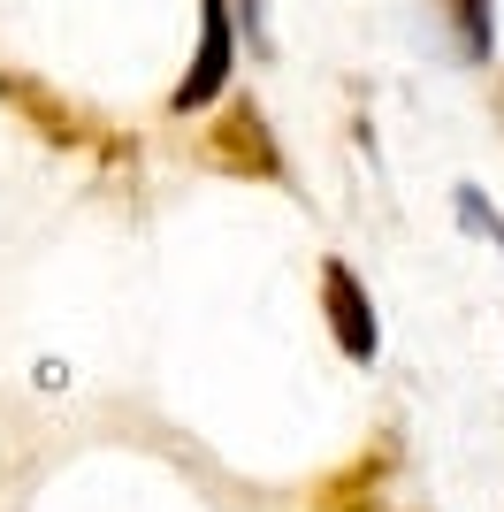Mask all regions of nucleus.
I'll use <instances>...</instances> for the list:
<instances>
[{
	"instance_id": "7ed1b4c3",
	"label": "nucleus",
	"mask_w": 504,
	"mask_h": 512,
	"mask_svg": "<svg viewBox=\"0 0 504 512\" xmlns=\"http://www.w3.org/2000/svg\"><path fill=\"white\" fill-rule=\"evenodd\" d=\"M199 8H207V31H199V54H191V69L176 77V92H168V107H176V115H199V107H214L222 92H230V62H237L230 0H199Z\"/></svg>"
},
{
	"instance_id": "20e7f679",
	"label": "nucleus",
	"mask_w": 504,
	"mask_h": 512,
	"mask_svg": "<svg viewBox=\"0 0 504 512\" xmlns=\"http://www.w3.org/2000/svg\"><path fill=\"white\" fill-rule=\"evenodd\" d=\"M321 314H329V329H336V344H344V360H375L382 352V329H375V299L359 291V276H352V260H321Z\"/></svg>"
},
{
	"instance_id": "423d86ee",
	"label": "nucleus",
	"mask_w": 504,
	"mask_h": 512,
	"mask_svg": "<svg viewBox=\"0 0 504 512\" xmlns=\"http://www.w3.org/2000/svg\"><path fill=\"white\" fill-rule=\"evenodd\" d=\"M314 512H382V497H314Z\"/></svg>"
},
{
	"instance_id": "f257e3e1",
	"label": "nucleus",
	"mask_w": 504,
	"mask_h": 512,
	"mask_svg": "<svg viewBox=\"0 0 504 512\" xmlns=\"http://www.w3.org/2000/svg\"><path fill=\"white\" fill-rule=\"evenodd\" d=\"M199 153H207V169L245 176V184H283V176H291V161H283V146H275L268 115H260L252 100L222 107V115L207 123V138H199Z\"/></svg>"
},
{
	"instance_id": "f03ea898",
	"label": "nucleus",
	"mask_w": 504,
	"mask_h": 512,
	"mask_svg": "<svg viewBox=\"0 0 504 512\" xmlns=\"http://www.w3.org/2000/svg\"><path fill=\"white\" fill-rule=\"evenodd\" d=\"M0 107H16L23 123L39 130L46 146H62V153H77V146H92V138H107L92 115H84L77 100H62L54 85H39V77H23V69H0Z\"/></svg>"
},
{
	"instance_id": "39448f33",
	"label": "nucleus",
	"mask_w": 504,
	"mask_h": 512,
	"mask_svg": "<svg viewBox=\"0 0 504 512\" xmlns=\"http://www.w3.org/2000/svg\"><path fill=\"white\" fill-rule=\"evenodd\" d=\"M459 8V31H466V54H489V8L482 0H451Z\"/></svg>"
}]
</instances>
